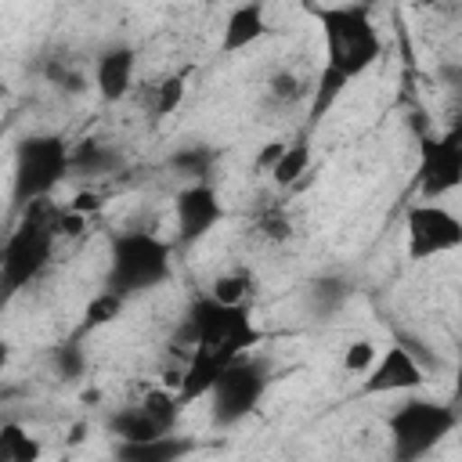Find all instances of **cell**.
Wrapping results in <instances>:
<instances>
[{
  "instance_id": "obj_14",
  "label": "cell",
  "mask_w": 462,
  "mask_h": 462,
  "mask_svg": "<svg viewBox=\"0 0 462 462\" xmlns=\"http://www.w3.org/2000/svg\"><path fill=\"white\" fill-rule=\"evenodd\" d=\"M105 433L112 437V444H144V440L166 437V430L141 408V401L108 411L105 415Z\"/></svg>"
},
{
  "instance_id": "obj_21",
  "label": "cell",
  "mask_w": 462,
  "mask_h": 462,
  "mask_svg": "<svg viewBox=\"0 0 462 462\" xmlns=\"http://www.w3.org/2000/svg\"><path fill=\"white\" fill-rule=\"evenodd\" d=\"M249 292H253V274L242 271V267H231V271H220L209 282L206 296L213 303H224V307H242V303H249Z\"/></svg>"
},
{
  "instance_id": "obj_6",
  "label": "cell",
  "mask_w": 462,
  "mask_h": 462,
  "mask_svg": "<svg viewBox=\"0 0 462 462\" xmlns=\"http://www.w3.org/2000/svg\"><path fill=\"white\" fill-rule=\"evenodd\" d=\"M54 220H47L36 209H25V217L14 224V231L0 245V300L11 303L25 285H32L51 256H54Z\"/></svg>"
},
{
  "instance_id": "obj_22",
  "label": "cell",
  "mask_w": 462,
  "mask_h": 462,
  "mask_svg": "<svg viewBox=\"0 0 462 462\" xmlns=\"http://www.w3.org/2000/svg\"><path fill=\"white\" fill-rule=\"evenodd\" d=\"M141 408L166 430V433H173L177 430V419H180V411H184V404H180V397H177V390H166V386H155V390H148L144 397H141Z\"/></svg>"
},
{
  "instance_id": "obj_5",
  "label": "cell",
  "mask_w": 462,
  "mask_h": 462,
  "mask_svg": "<svg viewBox=\"0 0 462 462\" xmlns=\"http://www.w3.org/2000/svg\"><path fill=\"white\" fill-rule=\"evenodd\" d=\"M458 426V411L433 397H404L386 415L390 462H422L433 455Z\"/></svg>"
},
{
  "instance_id": "obj_19",
  "label": "cell",
  "mask_w": 462,
  "mask_h": 462,
  "mask_svg": "<svg viewBox=\"0 0 462 462\" xmlns=\"http://www.w3.org/2000/svg\"><path fill=\"white\" fill-rule=\"evenodd\" d=\"M346 300H350V282L339 278V274H318V278L307 285V307H310V314H318V318L336 314Z\"/></svg>"
},
{
  "instance_id": "obj_18",
  "label": "cell",
  "mask_w": 462,
  "mask_h": 462,
  "mask_svg": "<svg viewBox=\"0 0 462 462\" xmlns=\"http://www.w3.org/2000/svg\"><path fill=\"white\" fill-rule=\"evenodd\" d=\"M40 458H43V444L36 433H29L14 419L0 422V462H40Z\"/></svg>"
},
{
  "instance_id": "obj_11",
  "label": "cell",
  "mask_w": 462,
  "mask_h": 462,
  "mask_svg": "<svg viewBox=\"0 0 462 462\" xmlns=\"http://www.w3.org/2000/svg\"><path fill=\"white\" fill-rule=\"evenodd\" d=\"M224 220V202L220 191L209 184H184L173 195V227H177V245H195L202 242L217 224Z\"/></svg>"
},
{
  "instance_id": "obj_27",
  "label": "cell",
  "mask_w": 462,
  "mask_h": 462,
  "mask_svg": "<svg viewBox=\"0 0 462 462\" xmlns=\"http://www.w3.org/2000/svg\"><path fill=\"white\" fill-rule=\"evenodd\" d=\"M260 235L271 238V242H285V238L292 235V220H289L282 209H267V213L260 217Z\"/></svg>"
},
{
  "instance_id": "obj_12",
  "label": "cell",
  "mask_w": 462,
  "mask_h": 462,
  "mask_svg": "<svg viewBox=\"0 0 462 462\" xmlns=\"http://www.w3.org/2000/svg\"><path fill=\"white\" fill-rule=\"evenodd\" d=\"M134 76H137V51L130 43H108L105 51H97L94 58V87L101 94V101L116 105L134 90Z\"/></svg>"
},
{
  "instance_id": "obj_7",
  "label": "cell",
  "mask_w": 462,
  "mask_h": 462,
  "mask_svg": "<svg viewBox=\"0 0 462 462\" xmlns=\"http://www.w3.org/2000/svg\"><path fill=\"white\" fill-rule=\"evenodd\" d=\"M271 386V365L256 361V357H238L235 365H227L217 379V386L209 390V419L217 430H231L238 422H245L263 393Z\"/></svg>"
},
{
  "instance_id": "obj_20",
  "label": "cell",
  "mask_w": 462,
  "mask_h": 462,
  "mask_svg": "<svg viewBox=\"0 0 462 462\" xmlns=\"http://www.w3.org/2000/svg\"><path fill=\"white\" fill-rule=\"evenodd\" d=\"M310 141L307 137H300V141H285V148H282V155L274 159V166L267 170L271 173V180L278 184V188H292L307 170H310Z\"/></svg>"
},
{
  "instance_id": "obj_4",
  "label": "cell",
  "mask_w": 462,
  "mask_h": 462,
  "mask_svg": "<svg viewBox=\"0 0 462 462\" xmlns=\"http://www.w3.org/2000/svg\"><path fill=\"white\" fill-rule=\"evenodd\" d=\"M69 155H72V144L61 134L40 130V134L18 137L14 159H11V206L29 209L43 202L69 177Z\"/></svg>"
},
{
  "instance_id": "obj_26",
  "label": "cell",
  "mask_w": 462,
  "mask_h": 462,
  "mask_svg": "<svg viewBox=\"0 0 462 462\" xmlns=\"http://www.w3.org/2000/svg\"><path fill=\"white\" fill-rule=\"evenodd\" d=\"M375 354H379V350H375L372 339H354V343H346V350H343V368L354 372V375H365V372L372 368Z\"/></svg>"
},
{
  "instance_id": "obj_8",
  "label": "cell",
  "mask_w": 462,
  "mask_h": 462,
  "mask_svg": "<svg viewBox=\"0 0 462 462\" xmlns=\"http://www.w3.org/2000/svg\"><path fill=\"white\" fill-rule=\"evenodd\" d=\"M462 245V220L440 202H411L404 209V256L426 263Z\"/></svg>"
},
{
  "instance_id": "obj_28",
  "label": "cell",
  "mask_w": 462,
  "mask_h": 462,
  "mask_svg": "<svg viewBox=\"0 0 462 462\" xmlns=\"http://www.w3.org/2000/svg\"><path fill=\"white\" fill-rule=\"evenodd\" d=\"M271 90H274V97H289V101H292L303 87H300V79H296L292 72H282V76H274V79H271Z\"/></svg>"
},
{
  "instance_id": "obj_9",
  "label": "cell",
  "mask_w": 462,
  "mask_h": 462,
  "mask_svg": "<svg viewBox=\"0 0 462 462\" xmlns=\"http://www.w3.org/2000/svg\"><path fill=\"white\" fill-rule=\"evenodd\" d=\"M462 180V130L451 126L444 134L419 137V166H415V195L419 202H437L455 191Z\"/></svg>"
},
{
  "instance_id": "obj_25",
  "label": "cell",
  "mask_w": 462,
  "mask_h": 462,
  "mask_svg": "<svg viewBox=\"0 0 462 462\" xmlns=\"http://www.w3.org/2000/svg\"><path fill=\"white\" fill-rule=\"evenodd\" d=\"M54 372L65 379V383H72V379H79L83 375V368H87V354H83V346L76 343V339H69V343H61V346H54Z\"/></svg>"
},
{
  "instance_id": "obj_30",
  "label": "cell",
  "mask_w": 462,
  "mask_h": 462,
  "mask_svg": "<svg viewBox=\"0 0 462 462\" xmlns=\"http://www.w3.org/2000/svg\"><path fill=\"white\" fill-rule=\"evenodd\" d=\"M282 148H285V141H267V148L256 155V170H271V166H274V159L282 155Z\"/></svg>"
},
{
  "instance_id": "obj_10",
  "label": "cell",
  "mask_w": 462,
  "mask_h": 462,
  "mask_svg": "<svg viewBox=\"0 0 462 462\" xmlns=\"http://www.w3.org/2000/svg\"><path fill=\"white\" fill-rule=\"evenodd\" d=\"M426 368L422 361L415 357L411 346H404L401 339L383 346L372 361V368L365 372V383H361V393L365 397H375V393H415L426 386Z\"/></svg>"
},
{
  "instance_id": "obj_1",
  "label": "cell",
  "mask_w": 462,
  "mask_h": 462,
  "mask_svg": "<svg viewBox=\"0 0 462 462\" xmlns=\"http://www.w3.org/2000/svg\"><path fill=\"white\" fill-rule=\"evenodd\" d=\"M307 14L318 22L325 47L307 108V126H318L346 94V87L383 58V36L372 22V7L365 4H310Z\"/></svg>"
},
{
  "instance_id": "obj_13",
  "label": "cell",
  "mask_w": 462,
  "mask_h": 462,
  "mask_svg": "<svg viewBox=\"0 0 462 462\" xmlns=\"http://www.w3.org/2000/svg\"><path fill=\"white\" fill-rule=\"evenodd\" d=\"M271 29H267V7L260 0H249V4H238L227 11L224 18V29H220V54H238L245 47H253L256 40H263Z\"/></svg>"
},
{
  "instance_id": "obj_17",
  "label": "cell",
  "mask_w": 462,
  "mask_h": 462,
  "mask_svg": "<svg viewBox=\"0 0 462 462\" xmlns=\"http://www.w3.org/2000/svg\"><path fill=\"white\" fill-rule=\"evenodd\" d=\"M170 170L177 177H184L188 184H209L213 170H217V148L195 141V144H180L173 155H170Z\"/></svg>"
},
{
  "instance_id": "obj_29",
  "label": "cell",
  "mask_w": 462,
  "mask_h": 462,
  "mask_svg": "<svg viewBox=\"0 0 462 462\" xmlns=\"http://www.w3.org/2000/svg\"><path fill=\"white\" fill-rule=\"evenodd\" d=\"M101 206V195L97 191H79L76 199H72V206H69V213H76V217H83V213H94Z\"/></svg>"
},
{
  "instance_id": "obj_3",
  "label": "cell",
  "mask_w": 462,
  "mask_h": 462,
  "mask_svg": "<svg viewBox=\"0 0 462 462\" xmlns=\"http://www.w3.org/2000/svg\"><path fill=\"white\" fill-rule=\"evenodd\" d=\"M173 274V245L152 231H119L108 242L105 289L134 300L141 292L159 289Z\"/></svg>"
},
{
  "instance_id": "obj_16",
  "label": "cell",
  "mask_w": 462,
  "mask_h": 462,
  "mask_svg": "<svg viewBox=\"0 0 462 462\" xmlns=\"http://www.w3.org/2000/svg\"><path fill=\"white\" fill-rule=\"evenodd\" d=\"M119 166V152L108 144V141H97V137H87L79 144H72V155H69V173H87V177H105Z\"/></svg>"
},
{
  "instance_id": "obj_23",
  "label": "cell",
  "mask_w": 462,
  "mask_h": 462,
  "mask_svg": "<svg viewBox=\"0 0 462 462\" xmlns=\"http://www.w3.org/2000/svg\"><path fill=\"white\" fill-rule=\"evenodd\" d=\"M126 310V300L108 292V289H97L90 300H87V310H83V332H94V328H105L112 325L119 314Z\"/></svg>"
},
{
  "instance_id": "obj_24",
  "label": "cell",
  "mask_w": 462,
  "mask_h": 462,
  "mask_svg": "<svg viewBox=\"0 0 462 462\" xmlns=\"http://www.w3.org/2000/svg\"><path fill=\"white\" fill-rule=\"evenodd\" d=\"M184 94H188V79H184V72H170V76H162V79L152 87V116H155V119L173 116V112L180 108Z\"/></svg>"
},
{
  "instance_id": "obj_15",
  "label": "cell",
  "mask_w": 462,
  "mask_h": 462,
  "mask_svg": "<svg viewBox=\"0 0 462 462\" xmlns=\"http://www.w3.org/2000/svg\"><path fill=\"white\" fill-rule=\"evenodd\" d=\"M195 448V440L180 437V433H166L144 444H116V462H180L188 451Z\"/></svg>"
},
{
  "instance_id": "obj_2",
  "label": "cell",
  "mask_w": 462,
  "mask_h": 462,
  "mask_svg": "<svg viewBox=\"0 0 462 462\" xmlns=\"http://www.w3.org/2000/svg\"><path fill=\"white\" fill-rule=\"evenodd\" d=\"M180 339L188 343V350H202L220 357L224 365H235L263 339V328H256L249 303L224 307V303H213L209 296H195L184 310Z\"/></svg>"
}]
</instances>
